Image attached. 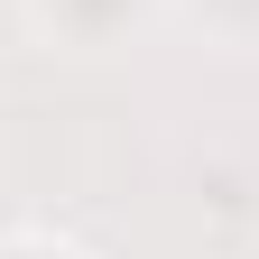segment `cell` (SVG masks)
<instances>
[{"instance_id": "obj_1", "label": "cell", "mask_w": 259, "mask_h": 259, "mask_svg": "<svg viewBox=\"0 0 259 259\" xmlns=\"http://www.w3.org/2000/svg\"><path fill=\"white\" fill-rule=\"evenodd\" d=\"M0 259H83V250H65V241H37V232H28V241H0Z\"/></svg>"}]
</instances>
